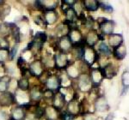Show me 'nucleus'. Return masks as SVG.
Wrapping results in <instances>:
<instances>
[{"instance_id": "nucleus-1", "label": "nucleus", "mask_w": 129, "mask_h": 120, "mask_svg": "<svg viewBox=\"0 0 129 120\" xmlns=\"http://www.w3.org/2000/svg\"><path fill=\"white\" fill-rule=\"evenodd\" d=\"M28 69L30 75L37 78L41 77L44 74V65L40 60H35L33 63H31Z\"/></svg>"}, {"instance_id": "nucleus-2", "label": "nucleus", "mask_w": 129, "mask_h": 120, "mask_svg": "<svg viewBox=\"0 0 129 120\" xmlns=\"http://www.w3.org/2000/svg\"><path fill=\"white\" fill-rule=\"evenodd\" d=\"M45 85L47 86V89H50L53 92L54 91L59 92L61 88V79L58 76L49 75L45 81Z\"/></svg>"}, {"instance_id": "nucleus-3", "label": "nucleus", "mask_w": 129, "mask_h": 120, "mask_svg": "<svg viewBox=\"0 0 129 120\" xmlns=\"http://www.w3.org/2000/svg\"><path fill=\"white\" fill-rule=\"evenodd\" d=\"M54 66L58 70H66L70 65V60L68 59L66 53L60 52L54 56Z\"/></svg>"}, {"instance_id": "nucleus-4", "label": "nucleus", "mask_w": 129, "mask_h": 120, "mask_svg": "<svg viewBox=\"0 0 129 120\" xmlns=\"http://www.w3.org/2000/svg\"><path fill=\"white\" fill-rule=\"evenodd\" d=\"M16 101V95L10 91L1 93L0 95V106L8 107Z\"/></svg>"}, {"instance_id": "nucleus-5", "label": "nucleus", "mask_w": 129, "mask_h": 120, "mask_svg": "<svg viewBox=\"0 0 129 120\" xmlns=\"http://www.w3.org/2000/svg\"><path fill=\"white\" fill-rule=\"evenodd\" d=\"M81 111V105L78 102V99L76 97H73V98L67 104V106H66V112L69 113V114L74 116H78V114H79Z\"/></svg>"}, {"instance_id": "nucleus-6", "label": "nucleus", "mask_w": 129, "mask_h": 120, "mask_svg": "<svg viewBox=\"0 0 129 120\" xmlns=\"http://www.w3.org/2000/svg\"><path fill=\"white\" fill-rule=\"evenodd\" d=\"M64 105H66V96L60 91H59L53 96V107H54L58 111H60L64 108Z\"/></svg>"}, {"instance_id": "nucleus-7", "label": "nucleus", "mask_w": 129, "mask_h": 120, "mask_svg": "<svg viewBox=\"0 0 129 120\" xmlns=\"http://www.w3.org/2000/svg\"><path fill=\"white\" fill-rule=\"evenodd\" d=\"M78 85L80 90L88 91L92 87V83L87 74H82L78 77Z\"/></svg>"}, {"instance_id": "nucleus-8", "label": "nucleus", "mask_w": 129, "mask_h": 120, "mask_svg": "<svg viewBox=\"0 0 129 120\" xmlns=\"http://www.w3.org/2000/svg\"><path fill=\"white\" fill-rule=\"evenodd\" d=\"M57 46L61 51V52L66 53L72 49V43L71 42L70 39L68 38L67 35H64V36H62L57 42Z\"/></svg>"}, {"instance_id": "nucleus-9", "label": "nucleus", "mask_w": 129, "mask_h": 120, "mask_svg": "<svg viewBox=\"0 0 129 120\" xmlns=\"http://www.w3.org/2000/svg\"><path fill=\"white\" fill-rule=\"evenodd\" d=\"M67 36H68V38L70 39V40H71V42L72 43V45L79 42V41H81L83 39H84L81 31L78 29V28H75V27H72V28H71Z\"/></svg>"}, {"instance_id": "nucleus-10", "label": "nucleus", "mask_w": 129, "mask_h": 120, "mask_svg": "<svg viewBox=\"0 0 129 120\" xmlns=\"http://www.w3.org/2000/svg\"><path fill=\"white\" fill-rule=\"evenodd\" d=\"M89 77L93 86H98L102 82V81L103 80V76H102V74H101V72L99 71L98 68H91L90 74H89Z\"/></svg>"}, {"instance_id": "nucleus-11", "label": "nucleus", "mask_w": 129, "mask_h": 120, "mask_svg": "<svg viewBox=\"0 0 129 120\" xmlns=\"http://www.w3.org/2000/svg\"><path fill=\"white\" fill-rule=\"evenodd\" d=\"M98 33L96 30L95 29H91L89 31V33L87 34L86 37L84 38L85 43L86 45L89 47H93L94 45L96 44L97 41H98Z\"/></svg>"}, {"instance_id": "nucleus-12", "label": "nucleus", "mask_w": 129, "mask_h": 120, "mask_svg": "<svg viewBox=\"0 0 129 120\" xmlns=\"http://www.w3.org/2000/svg\"><path fill=\"white\" fill-rule=\"evenodd\" d=\"M47 40V35L45 32H37L35 34L34 40L32 41L34 42V47H36L39 50H41L42 45Z\"/></svg>"}, {"instance_id": "nucleus-13", "label": "nucleus", "mask_w": 129, "mask_h": 120, "mask_svg": "<svg viewBox=\"0 0 129 120\" xmlns=\"http://www.w3.org/2000/svg\"><path fill=\"white\" fill-rule=\"evenodd\" d=\"M43 20H44L46 25H52L54 24L58 20V13L55 10H47L43 11Z\"/></svg>"}, {"instance_id": "nucleus-14", "label": "nucleus", "mask_w": 129, "mask_h": 120, "mask_svg": "<svg viewBox=\"0 0 129 120\" xmlns=\"http://www.w3.org/2000/svg\"><path fill=\"white\" fill-rule=\"evenodd\" d=\"M95 108L96 111L103 112L105 111H108L109 109V105L108 103L107 99L104 96H99L95 101Z\"/></svg>"}, {"instance_id": "nucleus-15", "label": "nucleus", "mask_w": 129, "mask_h": 120, "mask_svg": "<svg viewBox=\"0 0 129 120\" xmlns=\"http://www.w3.org/2000/svg\"><path fill=\"white\" fill-rule=\"evenodd\" d=\"M109 44L112 49L120 46L123 44V36L120 34H112L109 37Z\"/></svg>"}, {"instance_id": "nucleus-16", "label": "nucleus", "mask_w": 129, "mask_h": 120, "mask_svg": "<svg viewBox=\"0 0 129 120\" xmlns=\"http://www.w3.org/2000/svg\"><path fill=\"white\" fill-rule=\"evenodd\" d=\"M100 30L102 32L103 35H109L113 34L114 29V22L111 20H108L107 22H105L104 23H103L102 25L99 26Z\"/></svg>"}, {"instance_id": "nucleus-17", "label": "nucleus", "mask_w": 129, "mask_h": 120, "mask_svg": "<svg viewBox=\"0 0 129 120\" xmlns=\"http://www.w3.org/2000/svg\"><path fill=\"white\" fill-rule=\"evenodd\" d=\"M42 94L43 88H41L40 87H34V88H30L29 98L31 100L35 101V102H38L42 98Z\"/></svg>"}, {"instance_id": "nucleus-18", "label": "nucleus", "mask_w": 129, "mask_h": 120, "mask_svg": "<svg viewBox=\"0 0 129 120\" xmlns=\"http://www.w3.org/2000/svg\"><path fill=\"white\" fill-rule=\"evenodd\" d=\"M83 8L87 11H96L99 9V1L96 0H84L83 1Z\"/></svg>"}, {"instance_id": "nucleus-19", "label": "nucleus", "mask_w": 129, "mask_h": 120, "mask_svg": "<svg viewBox=\"0 0 129 120\" xmlns=\"http://www.w3.org/2000/svg\"><path fill=\"white\" fill-rule=\"evenodd\" d=\"M112 53H113L114 57L117 60H122L125 58L126 55V46L122 44L120 46L116 47L112 50Z\"/></svg>"}, {"instance_id": "nucleus-20", "label": "nucleus", "mask_w": 129, "mask_h": 120, "mask_svg": "<svg viewBox=\"0 0 129 120\" xmlns=\"http://www.w3.org/2000/svg\"><path fill=\"white\" fill-rule=\"evenodd\" d=\"M12 118L16 120H23L25 117V112L23 108L21 106H16L11 111V117Z\"/></svg>"}, {"instance_id": "nucleus-21", "label": "nucleus", "mask_w": 129, "mask_h": 120, "mask_svg": "<svg viewBox=\"0 0 129 120\" xmlns=\"http://www.w3.org/2000/svg\"><path fill=\"white\" fill-rule=\"evenodd\" d=\"M13 23H8L5 22L0 25V38H5L8 35L10 34V31H11V27Z\"/></svg>"}, {"instance_id": "nucleus-22", "label": "nucleus", "mask_w": 129, "mask_h": 120, "mask_svg": "<svg viewBox=\"0 0 129 120\" xmlns=\"http://www.w3.org/2000/svg\"><path fill=\"white\" fill-rule=\"evenodd\" d=\"M10 79L9 76H5L0 77V93H5L10 88Z\"/></svg>"}, {"instance_id": "nucleus-23", "label": "nucleus", "mask_w": 129, "mask_h": 120, "mask_svg": "<svg viewBox=\"0 0 129 120\" xmlns=\"http://www.w3.org/2000/svg\"><path fill=\"white\" fill-rule=\"evenodd\" d=\"M72 64L68 65V67L66 69V73H67V75H69L72 78H73V79H78V77L79 76V70L77 67H75Z\"/></svg>"}, {"instance_id": "nucleus-24", "label": "nucleus", "mask_w": 129, "mask_h": 120, "mask_svg": "<svg viewBox=\"0 0 129 120\" xmlns=\"http://www.w3.org/2000/svg\"><path fill=\"white\" fill-rule=\"evenodd\" d=\"M98 51L100 54L105 56V57H108V56L112 54V50L110 49V47L105 42H103V41H102L99 44Z\"/></svg>"}, {"instance_id": "nucleus-25", "label": "nucleus", "mask_w": 129, "mask_h": 120, "mask_svg": "<svg viewBox=\"0 0 129 120\" xmlns=\"http://www.w3.org/2000/svg\"><path fill=\"white\" fill-rule=\"evenodd\" d=\"M17 87L22 91H27L29 89V82H28V77L21 78L17 82Z\"/></svg>"}, {"instance_id": "nucleus-26", "label": "nucleus", "mask_w": 129, "mask_h": 120, "mask_svg": "<svg viewBox=\"0 0 129 120\" xmlns=\"http://www.w3.org/2000/svg\"><path fill=\"white\" fill-rule=\"evenodd\" d=\"M9 49L0 48V63L4 64L6 60L9 59Z\"/></svg>"}, {"instance_id": "nucleus-27", "label": "nucleus", "mask_w": 129, "mask_h": 120, "mask_svg": "<svg viewBox=\"0 0 129 120\" xmlns=\"http://www.w3.org/2000/svg\"><path fill=\"white\" fill-rule=\"evenodd\" d=\"M121 82L122 85H123V88L125 90H127L128 88V84H129V76H128V71H124V73L121 76Z\"/></svg>"}, {"instance_id": "nucleus-28", "label": "nucleus", "mask_w": 129, "mask_h": 120, "mask_svg": "<svg viewBox=\"0 0 129 120\" xmlns=\"http://www.w3.org/2000/svg\"><path fill=\"white\" fill-rule=\"evenodd\" d=\"M2 9L0 10V19H5V18L10 14V7L8 5H3L1 6Z\"/></svg>"}, {"instance_id": "nucleus-29", "label": "nucleus", "mask_w": 129, "mask_h": 120, "mask_svg": "<svg viewBox=\"0 0 129 120\" xmlns=\"http://www.w3.org/2000/svg\"><path fill=\"white\" fill-rule=\"evenodd\" d=\"M53 96H54V92L50 89H43V94H42V97L45 98L46 100H53Z\"/></svg>"}, {"instance_id": "nucleus-30", "label": "nucleus", "mask_w": 129, "mask_h": 120, "mask_svg": "<svg viewBox=\"0 0 129 120\" xmlns=\"http://www.w3.org/2000/svg\"><path fill=\"white\" fill-rule=\"evenodd\" d=\"M99 7H101L102 9L104 10V11L108 12V13H111V12L114 10H113V7H112L111 5H107V4H105L104 2L99 1Z\"/></svg>"}, {"instance_id": "nucleus-31", "label": "nucleus", "mask_w": 129, "mask_h": 120, "mask_svg": "<svg viewBox=\"0 0 129 120\" xmlns=\"http://www.w3.org/2000/svg\"><path fill=\"white\" fill-rule=\"evenodd\" d=\"M17 51H18V44H16L9 51V59L10 60L13 59L14 57H16V53H17Z\"/></svg>"}, {"instance_id": "nucleus-32", "label": "nucleus", "mask_w": 129, "mask_h": 120, "mask_svg": "<svg viewBox=\"0 0 129 120\" xmlns=\"http://www.w3.org/2000/svg\"><path fill=\"white\" fill-rule=\"evenodd\" d=\"M94 23H95V20L92 16H89L86 17V21H85V26L89 28H92L94 27Z\"/></svg>"}, {"instance_id": "nucleus-33", "label": "nucleus", "mask_w": 129, "mask_h": 120, "mask_svg": "<svg viewBox=\"0 0 129 120\" xmlns=\"http://www.w3.org/2000/svg\"><path fill=\"white\" fill-rule=\"evenodd\" d=\"M109 20V19H107V18H105V17H98L97 18V23H98V25H102L103 23H104L105 22H107V21Z\"/></svg>"}, {"instance_id": "nucleus-34", "label": "nucleus", "mask_w": 129, "mask_h": 120, "mask_svg": "<svg viewBox=\"0 0 129 120\" xmlns=\"http://www.w3.org/2000/svg\"><path fill=\"white\" fill-rule=\"evenodd\" d=\"M114 119V115L113 114H109V116H107V117L105 118V120H113Z\"/></svg>"}, {"instance_id": "nucleus-35", "label": "nucleus", "mask_w": 129, "mask_h": 120, "mask_svg": "<svg viewBox=\"0 0 129 120\" xmlns=\"http://www.w3.org/2000/svg\"><path fill=\"white\" fill-rule=\"evenodd\" d=\"M38 120H51V119H49L48 117H47L46 116H44V117H41V118H40V119H38Z\"/></svg>"}, {"instance_id": "nucleus-36", "label": "nucleus", "mask_w": 129, "mask_h": 120, "mask_svg": "<svg viewBox=\"0 0 129 120\" xmlns=\"http://www.w3.org/2000/svg\"><path fill=\"white\" fill-rule=\"evenodd\" d=\"M9 120H16V119H14V118H12V117H10V119Z\"/></svg>"}]
</instances>
